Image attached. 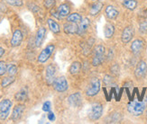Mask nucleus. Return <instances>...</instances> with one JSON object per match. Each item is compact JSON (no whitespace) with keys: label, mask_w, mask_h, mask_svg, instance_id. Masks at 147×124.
<instances>
[{"label":"nucleus","mask_w":147,"mask_h":124,"mask_svg":"<svg viewBox=\"0 0 147 124\" xmlns=\"http://www.w3.org/2000/svg\"><path fill=\"white\" fill-rule=\"evenodd\" d=\"M106 60V48L103 45H97L92 50L91 65L93 67H98L103 63Z\"/></svg>","instance_id":"1"},{"label":"nucleus","mask_w":147,"mask_h":124,"mask_svg":"<svg viewBox=\"0 0 147 124\" xmlns=\"http://www.w3.org/2000/svg\"><path fill=\"white\" fill-rule=\"evenodd\" d=\"M146 109V103L144 101H139L138 99H135L131 101L127 104V111L133 116H140L142 115Z\"/></svg>","instance_id":"2"},{"label":"nucleus","mask_w":147,"mask_h":124,"mask_svg":"<svg viewBox=\"0 0 147 124\" xmlns=\"http://www.w3.org/2000/svg\"><path fill=\"white\" fill-rule=\"evenodd\" d=\"M101 87V82L98 77H92L87 84L85 94L88 97H94L97 95Z\"/></svg>","instance_id":"3"},{"label":"nucleus","mask_w":147,"mask_h":124,"mask_svg":"<svg viewBox=\"0 0 147 124\" xmlns=\"http://www.w3.org/2000/svg\"><path fill=\"white\" fill-rule=\"evenodd\" d=\"M102 114H103V105L98 102L93 103L88 111V118L89 120L93 121L99 120L101 118Z\"/></svg>","instance_id":"4"},{"label":"nucleus","mask_w":147,"mask_h":124,"mask_svg":"<svg viewBox=\"0 0 147 124\" xmlns=\"http://www.w3.org/2000/svg\"><path fill=\"white\" fill-rule=\"evenodd\" d=\"M13 103L10 99H3L0 102V120L5 121L10 114Z\"/></svg>","instance_id":"5"},{"label":"nucleus","mask_w":147,"mask_h":124,"mask_svg":"<svg viewBox=\"0 0 147 124\" xmlns=\"http://www.w3.org/2000/svg\"><path fill=\"white\" fill-rule=\"evenodd\" d=\"M54 50H55V45H53V44L47 45V46L41 51L39 56H38V58H37L38 63H40V64L46 63L49 58H51V56L53 55Z\"/></svg>","instance_id":"6"},{"label":"nucleus","mask_w":147,"mask_h":124,"mask_svg":"<svg viewBox=\"0 0 147 124\" xmlns=\"http://www.w3.org/2000/svg\"><path fill=\"white\" fill-rule=\"evenodd\" d=\"M53 86L56 92L64 93L69 88V84L65 76H58L55 78V80L53 84Z\"/></svg>","instance_id":"7"},{"label":"nucleus","mask_w":147,"mask_h":124,"mask_svg":"<svg viewBox=\"0 0 147 124\" xmlns=\"http://www.w3.org/2000/svg\"><path fill=\"white\" fill-rule=\"evenodd\" d=\"M57 68L53 63L49 64L45 69V79L49 86H53V84L56 78Z\"/></svg>","instance_id":"8"},{"label":"nucleus","mask_w":147,"mask_h":124,"mask_svg":"<svg viewBox=\"0 0 147 124\" xmlns=\"http://www.w3.org/2000/svg\"><path fill=\"white\" fill-rule=\"evenodd\" d=\"M147 75V63L144 60H140L135 69V76L137 80H142Z\"/></svg>","instance_id":"9"},{"label":"nucleus","mask_w":147,"mask_h":124,"mask_svg":"<svg viewBox=\"0 0 147 124\" xmlns=\"http://www.w3.org/2000/svg\"><path fill=\"white\" fill-rule=\"evenodd\" d=\"M144 48V42L140 38L134 40L130 46V50L134 55H139L143 51Z\"/></svg>","instance_id":"10"},{"label":"nucleus","mask_w":147,"mask_h":124,"mask_svg":"<svg viewBox=\"0 0 147 124\" xmlns=\"http://www.w3.org/2000/svg\"><path fill=\"white\" fill-rule=\"evenodd\" d=\"M135 36V29L132 25L126 26L124 29L122 35H121V41L123 43H128L132 41V39Z\"/></svg>","instance_id":"11"},{"label":"nucleus","mask_w":147,"mask_h":124,"mask_svg":"<svg viewBox=\"0 0 147 124\" xmlns=\"http://www.w3.org/2000/svg\"><path fill=\"white\" fill-rule=\"evenodd\" d=\"M68 103L71 107H80L82 104V96L81 94L79 92H76L71 94L68 97Z\"/></svg>","instance_id":"12"},{"label":"nucleus","mask_w":147,"mask_h":124,"mask_svg":"<svg viewBox=\"0 0 147 124\" xmlns=\"http://www.w3.org/2000/svg\"><path fill=\"white\" fill-rule=\"evenodd\" d=\"M23 39H24L23 32L20 30H16L14 32H13V35L11 38V42H10L11 46L14 47V48L20 46V45L22 44Z\"/></svg>","instance_id":"13"},{"label":"nucleus","mask_w":147,"mask_h":124,"mask_svg":"<svg viewBox=\"0 0 147 124\" xmlns=\"http://www.w3.org/2000/svg\"><path fill=\"white\" fill-rule=\"evenodd\" d=\"M24 109H25V106L24 104H17V105H16L12 112V116H11L12 120L14 121H18L20 120L24 112Z\"/></svg>","instance_id":"14"},{"label":"nucleus","mask_w":147,"mask_h":124,"mask_svg":"<svg viewBox=\"0 0 147 124\" xmlns=\"http://www.w3.org/2000/svg\"><path fill=\"white\" fill-rule=\"evenodd\" d=\"M46 28L42 26L36 32V35H35V46L36 47H41L42 44L45 39V35H46Z\"/></svg>","instance_id":"15"},{"label":"nucleus","mask_w":147,"mask_h":124,"mask_svg":"<svg viewBox=\"0 0 147 124\" xmlns=\"http://www.w3.org/2000/svg\"><path fill=\"white\" fill-rule=\"evenodd\" d=\"M63 31L66 34H78L79 24L76 23L67 22L63 25Z\"/></svg>","instance_id":"16"},{"label":"nucleus","mask_w":147,"mask_h":124,"mask_svg":"<svg viewBox=\"0 0 147 124\" xmlns=\"http://www.w3.org/2000/svg\"><path fill=\"white\" fill-rule=\"evenodd\" d=\"M119 15V11L112 5H108L106 6L105 9V15L109 19V20H115Z\"/></svg>","instance_id":"17"},{"label":"nucleus","mask_w":147,"mask_h":124,"mask_svg":"<svg viewBox=\"0 0 147 124\" xmlns=\"http://www.w3.org/2000/svg\"><path fill=\"white\" fill-rule=\"evenodd\" d=\"M89 27H90V20L88 18L84 17L82 18V20L80 21L79 24V35H84L86 34V32L88 31Z\"/></svg>","instance_id":"18"},{"label":"nucleus","mask_w":147,"mask_h":124,"mask_svg":"<svg viewBox=\"0 0 147 124\" xmlns=\"http://www.w3.org/2000/svg\"><path fill=\"white\" fill-rule=\"evenodd\" d=\"M57 11H58L60 16L62 19L63 17H67L69 14H71V7H69V5L68 4L63 3L58 6Z\"/></svg>","instance_id":"19"},{"label":"nucleus","mask_w":147,"mask_h":124,"mask_svg":"<svg viewBox=\"0 0 147 124\" xmlns=\"http://www.w3.org/2000/svg\"><path fill=\"white\" fill-rule=\"evenodd\" d=\"M47 23H48V26H49V29L52 31L54 34H58L61 32L60 25H59L58 23L54 20V19H52V18L47 19Z\"/></svg>","instance_id":"20"},{"label":"nucleus","mask_w":147,"mask_h":124,"mask_svg":"<svg viewBox=\"0 0 147 124\" xmlns=\"http://www.w3.org/2000/svg\"><path fill=\"white\" fill-rule=\"evenodd\" d=\"M15 99L17 102H24L28 99V90L27 88H22L15 95Z\"/></svg>","instance_id":"21"},{"label":"nucleus","mask_w":147,"mask_h":124,"mask_svg":"<svg viewBox=\"0 0 147 124\" xmlns=\"http://www.w3.org/2000/svg\"><path fill=\"white\" fill-rule=\"evenodd\" d=\"M102 8H103V3L101 2H96L94 3L89 9V15L91 16H96L98 15L99 13L101 12Z\"/></svg>","instance_id":"22"},{"label":"nucleus","mask_w":147,"mask_h":124,"mask_svg":"<svg viewBox=\"0 0 147 124\" xmlns=\"http://www.w3.org/2000/svg\"><path fill=\"white\" fill-rule=\"evenodd\" d=\"M115 26L111 23H107L104 26V36L107 39H110L114 36Z\"/></svg>","instance_id":"23"},{"label":"nucleus","mask_w":147,"mask_h":124,"mask_svg":"<svg viewBox=\"0 0 147 124\" xmlns=\"http://www.w3.org/2000/svg\"><path fill=\"white\" fill-rule=\"evenodd\" d=\"M81 68H82V65H81V63L80 61H74V62L71 63V67H69V72L72 76H75V75L79 74L80 72Z\"/></svg>","instance_id":"24"},{"label":"nucleus","mask_w":147,"mask_h":124,"mask_svg":"<svg viewBox=\"0 0 147 124\" xmlns=\"http://www.w3.org/2000/svg\"><path fill=\"white\" fill-rule=\"evenodd\" d=\"M122 5H123V6H125L126 9L133 11V10H135L137 7L138 2L136 1V0H123Z\"/></svg>","instance_id":"25"},{"label":"nucleus","mask_w":147,"mask_h":124,"mask_svg":"<svg viewBox=\"0 0 147 124\" xmlns=\"http://www.w3.org/2000/svg\"><path fill=\"white\" fill-rule=\"evenodd\" d=\"M103 84L104 86H108V87H112V86H116V80H115V77L110 76V75H106L103 77Z\"/></svg>","instance_id":"26"},{"label":"nucleus","mask_w":147,"mask_h":124,"mask_svg":"<svg viewBox=\"0 0 147 124\" xmlns=\"http://www.w3.org/2000/svg\"><path fill=\"white\" fill-rule=\"evenodd\" d=\"M66 20H67V22L80 23V21L82 20V16L79 14V13H72V14H69L66 17Z\"/></svg>","instance_id":"27"},{"label":"nucleus","mask_w":147,"mask_h":124,"mask_svg":"<svg viewBox=\"0 0 147 124\" xmlns=\"http://www.w3.org/2000/svg\"><path fill=\"white\" fill-rule=\"evenodd\" d=\"M16 78H15V76H5L2 81H1V86L3 88H5L7 87L10 84H12L13 83L15 82Z\"/></svg>","instance_id":"28"},{"label":"nucleus","mask_w":147,"mask_h":124,"mask_svg":"<svg viewBox=\"0 0 147 124\" xmlns=\"http://www.w3.org/2000/svg\"><path fill=\"white\" fill-rule=\"evenodd\" d=\"M18 71L17 66L16 64H9L7 65V70H6V73L8 74V76H16Z\"/></svg>","instance_id":"29"},{"label":"nucleus","mask_w":147,"mask_h":124,"mask_svg":"<svg viewBox=\"0 0 147 124\" xmlns=\"http://www.w3.org/2000/svg\"><path fill=\"white\" fill-rule=\"evenodd\" d=\"M56 4V0H44L43 5L46 9H53Z\"/></svg>","instance_id":"30"},{"label":"nucleus","mask_w":147,"mask_h":124,"mask_svg":"<svg viewBox=\"0 0 147 124\" xmlns=\"http://www.w3.org/2000/svg\"><path fill=\"white\" fill-rule=\"evenodd\" d=\"M110 72L113 76H117L120 73V68H119V66L117 64H114L111 66V68H110Z\"/></svg>","instance_id":"31"},{"label":"nucleus","mask_w":147,"mask_h":124,"mask_svg":"<svg viewBox=\"0 0 147 124\" xmlns=\"http://www.w3.org/2000/svg\"><path fill=\"white\" fill-rule=\"evenodd\" d=\"M8 5L12 6H22L23 5V0H5Z\"/></svg>","instance_id":"32"},{"label":"nucleus","mask_w":147,"mask_h":124,"mask_svg":"<svg viewBox=\"0 0 147 124\" xmlns=\"http://www.w3.org/2000/svg\"><path fill=\"white\" fill-rule=\"evenodd\" d=\"M139 31L141 34H147V20H144L139 25Z\"/></svg>","instance_id":"33"},{"label":"nucleus","mask_w":147,"mask_h":124,"mask_svg":"<svg viewBox=\"0 0 147 124\" xmlns=\"http://www.w3.org/2000/svg\"><path fill=\"white\" fill-rule=\"evenodd\" d=\"M7 70V64L5 61H0V76H4Z\"/></svg>","instance_id":"34"},{"label":"nucleus","mask_w":147,"mask_h":124,"mask_svg":"<svg viewBox=\"0 0 147 124\" xmlns=\"http://www.w3.org/2000/svg\"><path fill=\"white\" fill-rule=\"evenodd\" d=\"M51 109H52V103H51L50 101H46L42 104V111H43V112L48 113L51 111Z\"/></svg>","instance_id":"35"},{"label":"nucleus","mask_w":147,"mask_h":124,"mask_svg":"<svg viewBox=\"0 0 147 124\" xmlns=\"http://www.w3.org/2000/svg\"><path fill=\"white\" fill-rule=\"evenodd\" d=\"M47 117H48V120L50 121H55V114L53 113V112H48V114H47Z\"/></svg>","instance_id":"36"},{"label":"nucleus","mask_w":147,"mask_h":124,"mask_svg":"<svg viewBox=\"0 0 147 124\" xmlns=\"http://www.w3.org/2000/svg\"><path fill=\"white\" fill-rule=\"evenodd\" d=\"M5 49L2 48V47H0V58H2V57H3V55L5 54Z\"/></svg>","instance_id":"37"},{"label":"nucleus","mask_w":147,"mask_h":124,"mask_svg":"<svg viewBox=\"0 0 147 124\" xmlns=\"http://www.w3.org/2000/svg\"><path fill=\"white\" fill-rule=\"evenodd\" d=\"M146 117H147V105H146Z\"/></svg>","instance_id":"38"},{"label":"nucleus","mask_w":147,"mask_h":124,"mask_svg":"<svg viewBox=\"0 0 147 124\" xmlns=\"http://www.w3.org/2000/svg\"><path fill=\"white\" fill-rule=\"evenodd\" d=\"M91 1H97V0H91Z\"/></svg>","instance_id":"39"},{"label":"nucleus","mask_w":147,"mask_h":124,"mask_svg":"<svg viewBox=\"0 0 147 124\" xmlns=\"http://www.w3.org/2000/svg\"><path fill=\"white\" fill-rule=\"evenodd\" d=\"M0 18H1V14H0Z\"/></svg>","instance_id":"40"}]
</instances>
